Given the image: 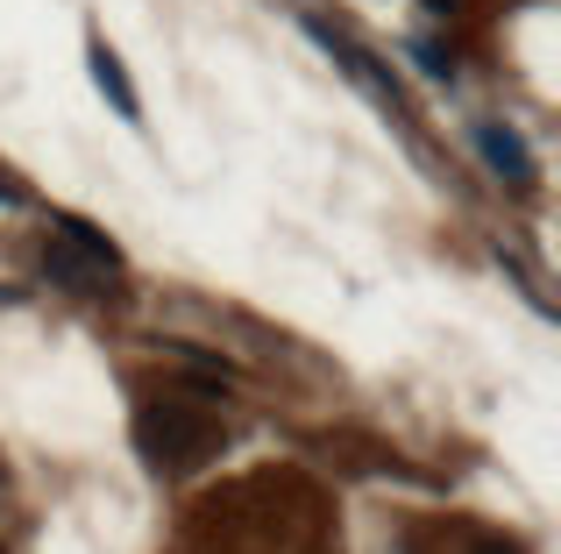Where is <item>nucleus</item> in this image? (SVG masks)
<instances>
[{"mask_svg":"<svg viewBox=\"0 0 561 554\" xmlns=\"http://www.w3.org/2000/svg\"><path fill=\"white\" fill-rule=\"evenodd\" d=\"M43 270H50L57 285H71V291H100V277H107V270H122V250H114V242L100 235L93 221L65 213V221H57L50 256H43Z\"/></svg>","mask_w":561,"mask_h":554,"instance_id":"nucleus-2","label":"nucleus"},{"mask_svg":"<svg viewBox=\"0 0 561 554\" xmlns=\"http://www.w3.org/2000/svg\"><path fill=\"white\" fill-rule=\"evenodd\" d=\"M412 57H420V71H426V79H448V50H434V43H420Z\"/></svg>","mask_w":561,"mask_h":554,"instance_id":"nucleus-6","label":"nucleus"},{"mask_svg":"<svg viewBox=\"0 0 561 554\" xmlns=\"http://www.w3.org/2000/svg\"><path fill=\"white\" fill-rule=\"evenodd\" d=\"M0 476H8V470H0Z\"/></svg>","mask_w":561,"mask_h":554,"instance_id":"nucleus-8","label":"nucleus"},{"mask_svg":"<svg viewBox=\"0 0 561 554\" xmlns=\"http://www.w3.org/2000/svg\"><path fill=\"white\" fill-rule=\"evenodd\" d=\"M85 65H93V85L114 100V114H122V122H142V100H136V85H128L122 57H114L107 43H93V50H85Z\"/></svg>","mask_w":561,"mask_h":554,"instance_id":"nucleus-5","label":"nucleus"},{"mask_svg":"<svg viewBox=\"0 0 561 554\" xmlns=\"http://www.w3.org/2000/svg\"><path fill=\"white\" fill-rule=\"evenodd\" d=\"M136 455L150 462L157 476H192L220 455V419L199 413V405H179V399L142 405L136 413Z\"/></svg>","mask_w":561,"mask_h":554,"instance_id":"nucleus-1","label":"nucleus"},{"mask_svg":"<svg viewBox=\"0 0 561 554\" xmlns=\"http://www.w3.org/2000/svg\"><path fill=\"white\" fill-rule=\"evenodd\" d=\"M426 8H434V14H448V8H455V0H426Z\"/></svg>","mask_w":561,"mask_h":554,"instance_id":"nucleus-7","label":"nucleus"},{"mask_svg":"<svg viewBox=\"0 0 561 554\" xmlns=\"http://www.w3.org/2000/svg\"><path fill=\"white\" fill-rule=\"evenodd\" d=\"M477 150H483V164H491L505 185H526V178H534V157H526V142L512 136L505 122H483L477 128Z\"/></svg>","mask_w":561,"mask_h":554,"instance_id":"nucleus-3","label":"nucleus"},{"mask_svg":"<svg viewBox=\"0 0 561 554\" xmlns=\"http://www.w3.org/2000/svg\"><path fill=\"white\" fill-rule=\"evenodd\" d=\"M306 36H313V43H320V50H334V57H342V71H356V79H363V85H370V93L383 100V107H398V85H391V79H383V71H377V65H370V57H363V50H356V43H348V36H334V28H328V22H306Z\"/></svg>","mask_w":561,"mask_h":554,"instance_id":"nucleus-4","label":"nucleus"}]
</instances>
